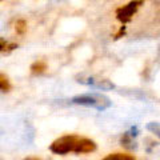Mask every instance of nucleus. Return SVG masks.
<instances>
[{
	"label": "nucleus",
	"instance_id": "39448f33",
	"mask_svg": "<svg viewBox=\"0 0 160 160\" xmlns=\"http://www.w3.org/2000/svg\"><path fill=\"white\" fill-rule=\"evenodd\" d=\"M104 159L106 160H132V159H135V156L133 155H129V153H111Z\"/></svg>",
	"mask_w": 160,
	"mask_h": 160
},
{
	"label": "nucleus",
	"instance_id": "f03ea898",
	"mask_svg": "<svg viewBox=\"0 0 160 160\" xmlns=\"http://www.w3.org/2000/svg\"><path fill=\"white\" fill-rule=\"evenodd\" d=\"M75 104H82V106H88V107H95L98 109H106L111 106V102L102 96V95L91 93V95H80V96H75L72 99Z\"/></svg>",
	"mask_w": 160,
	"mask_h": 160
},
{
	"label": "nucleus",
	"instance_id": "423d86ee",
	"mask_svg": "<svg viewBox=\"0 0 160 160\" xmlns=\"http://www.w3.org/2000/svg\"><path fill=\"white\" fill-rule=\"evenodd\" d=\"M0 87H2V91L3 92H8L11 89V84H9V80L7 76H4L2 73L0 75Z\"/></svg>",
	"mask_w": 160,
	"mask_h": 160
},
{
	"label": "nucleus",
	"instance_id": "0eeeda50",
	"mask_svg": "<svg viewBox=\"0 0 160 160\" xmlns=\"http://www.w3.org/2000/svg\"><path fill=\"white\" fill-rule=\"evenodd\" d=\"M15 28H16V32L19 35H22L26 32V29H27V23H26V20H23V19H20L16 22V26H15Z\"/></svg>",
	"mask_w": 160,
	"mask_h": 160
},
{
	"label": "nucleus",
	"instance_id": "6e6552de",
	"mask_svg": "<svg viewBox=\"0 0 160 160\" xmlns=\"http://www.w3.org/2000/svg\"><path fill=\"white\" fill-rule=\"evenodd\" d=\"M16 47H18V44L4 42V40L2 39V52H9V51H12V49H15Z\"/></svg>",
	"mask_w": 160,
	"mask_h": 160
},
{
	"label": "nucleus",
	"instance_id": "f257e3e1",
	"mask_svg": "<svg viewBox=\"0 0 160 160\" xmlns=\"http://www.w3.org/2000/svg\"><path fill=\"white\" fill-rule=\"evenodd\" d=\"M49 149L56 155H67V153H91L96 149V144L93 140L79 136V135H66L56 139L51 144Z\"/></svg>",
	"mask_w": 160,
	"mask_h": 160
},
{
	"label": "nucleus",
	"instance_id": "9d476101",
	"mask_svg": "<svg viewBox=\"0 0 160 160\" xmlns=\"http://www.w3.org/2000/svg\"><path fill=\"white\" fill-rule=\"evenodd\" d=\"M124 32H126V28L122 27V28H120V31H119L116 35H115V39H119L120 36H122V35H124Z\"/></svg>",
	"mask_w": 160,
	"mask_h": 160
},
{
	"label": "nucleus",
	"instance_id": "7ed1b4c3",
	"mask_svg": "<svg viewBox=\"0 0 160 160\" xmlns=\"http://www.w3.org/2000/svg\"><path fill=\"white\" fill-rule=\"evenodd\" d=\"M144 3V0H132L128 4L123 7H119L116 9V19L122 24H126L128 22H131L133 15L138 12V9L142 7V4Z\"/></svg>",
	"mask_w": 160,
	"mask_h": 160
},
{
	"label": "nucleus",
	"instance_id": "20e7f679",
	"mask_svg": "<svg viewBox=\"0 0 160 160\" xmlns=\"http://www.w3.org/2000/svg\"><path fill=\"white\" fill-rule=\"evenodd\" d=\"M46 71H47V63L43 62V60H39V62L33 63L32 67H31V72L33 75H40V73H43Z\"/></svg>",
	"mask_w": 160,
	"mask_h": 160
},
{
	"label": "nucleus",
	"instance_id": "1a4fd4ad",
	"mask_svg": "<svg viewBox=\"0 0 160 160\" xmlns=\"http://www.w3.org/2000/svg\"><path fill=\"white\" fill-rule=\"evenodd\" d=\"M148 129L151 132H153L156 136L160 138V124L158 123H151V124H148Z\"/></svg>",
	"mask_w": 160,
	"mask_h": 160
}]
</instances>
